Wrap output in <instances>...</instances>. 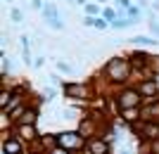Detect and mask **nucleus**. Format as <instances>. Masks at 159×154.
Instances as JSON below:
<instances>
[{
  "instance_id": "f257e3e1",
  "label": "nucleus",
  "mask_w": 159,
  "mask_h": 154,
  "mask_svg": "<svg viewBox=\"0 0 159 154\" xmlns=\"http://www.w3.org/2000/svg\"><path fill=\"white\" fill-rule=\"evenodd\" d=\"M102 74H105L107 81H109L112 86H116V90H119V88L128 86V78L133 76V64H131V59H126V57H112V59L105 64Z\"/></svg>"
},
{
  "instance_id": "f03ea898",
  "label": "nucleus",
  "mask_w": 159,
  "mask_h": 154,
  "mask_svg": "<svg viewBox=\"0 0 159 154\" xmlns=\"http://www.w3.org/2000/svg\"><path fill=\"white\" fill-rule=\"evenodd\" d=\"M114 100H116V109L119 112H126V109H135V107H143V95L135 86H124L114 93Z\"/></svg>"
},
{
  "instance_id": "7ed1b4c3",
  "label": "nucleus",
  "mask_w": 159,
  "mask_h": 154,
  "mask_svg": "<svg viewBox=\"0 0 159 154\" xmlns=\"http://www.w3.org/2000/svg\"><path fill=\"white\" fill-rule=\"evenodd\" d=\"M86 142L81 138L79 130H62V133H57V147L66 149V152L71 154H81V149H86Z\"/></svg>"
},
{
  "instance_id": "20e7f679",
  "label": "nucleus",
  "mask_w": 159,
  "mask_h": 154,
  "mask_svg": "<svg viewBox=\"0 0 159 154\" xmlns=\"http://www.w3.org/2000/svg\"><path fill=\"white\" fill-rule=\"evenodd\" d=\"M133 130H140V135H143L147 142L159 140V121H154V119H143L140 123L133 126Z\"/></svg>"
},
{
  "instance_id": "39448f33",
  "label": "nucleus",
  "mask_w": 159,
  "mask_h": 154,
  "mask_svg": "<svg viewBox=\"0 0 159 154\" xmlns=\"http://www.w3.org/2000/svg\"><path fill=\"white\" fill-rule=\"evenodd\" d=\"M62 93H64V97H71V100H88L90 97V86H86V83H64Z\"/></svg>"
},
{
  "instance_id": "423d86ee",
  "label": "nucleus",
  "mask_w": 159,
  "mask_h": 154,
  "mask_svg": "<svg viewBox=\"0 0 159 154\" xmlns=\"http://www.w3.org/2000/svg\"><path fill=\"white\" fill-rule=\"evenodd\" d=\"M12 130H14V135H17L21 142H29V145H36V142L40 140V135H38V130H36V126H21V123H17Z\"/></svg>"
},
{
  "instance_id": "0eeeda50",
  "label": "nucleus",
  "mask_w": 159,
  "mask_h": 154,
  "mask_svg": "<svg viewBox=\"0 0 159 154\" xmlns=\"http://www.w3.org/2000/svg\"><path fill=\"white\" fill-rule=\"evenodd\" d=\"M2 154H24V142L17 135L2 133Z\"/></svg>"
},
{
  "instance_id": "6e6552de",
  "label": "nucleus",
  "mask_w": 159,
  "mask_h": 154,
  "mask_svg": "<svg viewBox=\"0 0 159 154\" xmlns=\"http://www.w3.org/2000/svg\"><path fill=\"white\" fill-rule=\"evenodd\" d=\"M81 133V138L83 140H90V138H98V121L93 119V116H86V119L79 121V128H76Z\"/></svg>"
},
{
  "instance_id": "1a4fd4ad",
  "label": "nucleus",
  "mask_w": 159,
  "mask_h": 154,
  "mask_svg": "<svg viewBox=\"0 0 159 154\" xmlns=\"http://www.w3.org/2000/svg\"><path fill=\"white\" fill-rule=\"evenodd\" d=\"M86 152L88 154H109V140H105L102 135L90 138V140L86 142Z\"/></svg>"
},
{
  "instance_id": "9d476101",
  "label": "nucleus",
  "mask_w": 159,
  "mask_h": 154,
  "mask_svg": "<svg viewBox=\"0 0 159 154\" xmlns=\"http://www.w3.org/2000/svg\"><path fill=\"white\" fill-rule=\"evenodd\" d=\"M121 121L124 123H128V126H135V123H140V116H143V109L135 107V109H126V112H119Z\"/></svg>"
},
{
  "instance_id": "9b49d317",
  "label": "nucleus",
  "mask_w": 159,
  "mask_h": 154,
  "mask_svg": "<svg viewBox=\"0 0 159 154\" xmlns=\"http://www.w3.org/2000/svg\"><path fill=\"white\" fill-rule=\"evenodd\" d=\"M36 121H38V107H29L24 116L19 119V123L21 126H36Z\"/></svg>"
},
{
  "instance_id": "f8f14e48",
  "label": "nucleus",
  "mask_w": 159,
  "mask_h": 154,
  "mask_svg": "<svg viewBox=\"0 0 159 154\" xmlns=\"http://www.w3.org/2000/svg\"><path fill=\"white\" fill-rule=\"evenodd\" d=\"M43 17H45V21H55V19H62L60 12H57V5L55 2H48L45 10H43Z\"/></svg>"
},
{
  "instance_id": "ddd939ff",
  "label": "nucleus",
  "mask_w": 159,
  "mask_h": 154,
  "mask_svg": "<svg viewBox=\"0 0 159 154\" xmlns=\"http://www.w3.org/2000/svg\"><path fill=\"white\" fill-rule=\"evenodd\" d=\"M19 43H21V57L26 64H33L31 62V50H29V36H19Z\"/></svg>"
},
{
  "instance_id": "4468645a",
  "label": "nucleus",
  "mask_w": 159,
  "mask_h": 154,
  "mask_svg": "<svg viewBox=\"0 0 159 154\" xmlns=\"http://www.w3.org/2000/svg\"><path fill=\"white\" fill-rule=\"evenodd\" d=\"M131 43H135V45H157V40L152 36H133Z\"/></svg>"
},
{
  "instance_id": "2eb2a0df",
  "label": "nucleus",
  "mask_w": 159,
  "mask_h": 154,
  "mask_svg": "<svg viewBox=\"0 0 159 154\" xmlns=\"http://www.w3.org/2000/svg\"><path fill=\"white\" fill-rule=\"evenodd\" d=\"M131 24H135V21L126 19V17H116V19L112 21V29H126V26H131Z\"/></svg>"
},
{
  "instance_id": "dca6fc26",
  "label": "nucleus",
  "mask_w": 159,
  "mask_h": 154,
  "mask_svg": "<svg viewBox=\"0 0 159 154\" xmlns=\"http://www.w3.org/2000/svg\"><path fill=\"white\" fill-rule=\"evenodd\" d=\"M100 12H102V5H98V2H88L86 5V14L88 17H98Z\"/></svg>"
},
{
  "instance_id": "f3484780",
  "label": "nucleus",
  "mask_w": 159,
  "mask_h": 154,
  "mask_svg": "<svg viewBox=\"0 0 159 154\" xmlns=\"http://www.w3.org/2000/svg\"><path fill=\"white\" fill-rule=\"evenodd\" d=\"M102 17H105V19H107V21H109V24H112V21H114V19H116V17H119V14L114 12L112 7H102Z\"/></svg>"
},
{
  "instance_id": "a211bd4d",
  "label": "nucleus",
  "mask_w": 159,
  "mask_h": 154,
  "mask_svg": "<svg viewBox=\"0 0 159 154\" xmlns=\"http://www.w3.org/2000/svg\"><path fill=\"white\" fill-rule=\"evenodd\" d=\"M112 24L105 19V17H95V29H100V31H105V29H109Z\"/></svg>"
},
{
  "instance_id": "6ab92c4d",
  "label": "nucleus",
  "mask_w": 159,
  "mask_h": 154,
  "mask_svg": "<svg viewBox=\"0 0 159 154\" xmlns=\"http://www.w3.org/2000/svg\"><path fill=\"white\" fill-rule=\"evenodd\" d=\"M126 12H128V19L138 21V17H140V7H128Z\"/></svg>"
},
{
  "instance_id": "aec40b11",
  "label": "nucleus",
  "mask_w": 159,
  "mask_h": 154,
  "mask_svg": "<svg viewBox=\"0 0 159 154\" xmlns=\"http://www.w3.org/2000/svg\"><path fill=\"white\" fill-rule=\"evenodd\" d=\"M10 17H12V21H21V19H24V14H21V10H19V7H12Z\"/></svg>"
},
{
  "instance_id": "412c9836",
  "label": "nucleus",
  "mask_w": 159,
  "mask_h": 154,
  "mask_svg": "<svg viewBox=\"0 0 159 154\" xmlns=\"http://www.w3.org/2000/svg\"><path fill=\"white\" fill-rule=\"evenodd\" d=\"M57 69H60V71H62V74H71V71H74V69L71 67H69V64H66V62H57Z\"/></svg>"
},
{
  "instance_id": "4be33fe9",
  "label": "nucleus",
  "mask_w": 159,
  "mask_h": 154,
  "mask_svg": "<svg viewBox=\"0 0 159 154\" xmlns=\"http://www.w3.org/2000/svg\"><path fill=\"white\" fill-rule=\"evenodd\" d=\"M147 24H150V31H152L154 36H159V24H157V21H154V19H150Z\"/></svg>"
},
{
  "instance_id": "5701e85b",
  "label": "nucleus",
  "mask_w": 159,
  "mask_h": 154,
  "mask_svg": "<svg viewBox=\"0 0 159 154\" xmlns=\"http://www.w3.org/2000/svg\"><path fill=\"white\" fill-rule=\"evenodd\" d=\"M45 154H71V152H66V149H62V147H52V149H48Z\"/></svg>"
},
{
  "instance_id": "b1692460",
  "label": "nucleus",
  "mask_w": 159,
  "mask_h": 154,
  "mask_svg": "<svg viewBox=\"0 0 159 154\" xmlns=\"http://www.w3.org/2000/svg\"><path fill=\"white\" fill-rule=\"evenodd\" d=\"M116 5H119V7H124V10L133 7V5H131V0H116Z\"/></svg>"
},
{
  "instance_id": "393cba45",
  "label": "nucleus",
  "mask_w": 159,
  "mask_h": 154,
  "mask_svg": "<svg viewBox=\"0 0 159 154\" xmlns=\"http://www.w3.org/2000/svg\"><path fill=\"white\" fill-rule=\"evenodd\" d=\"M83 24H86V26H95V17H83Z\"/></svg>"
},
{
  "instance_id": "a878e982",
  "label": "nucleus",
  "mask_w": 159,
  "mask_h": 154,
  "mask_svg": "<svg viewBox=\"0 0 159 154\" xmlns=\"http://www.w3.org/2000/svg\"><path fill=\"white\" fill-rule=\"evenodd\" d=\"M150 149H152V154H159V140L150 142Z\"/></svg>"
},
{
  "instance_id": "bb28decb",
  "label": "nucleus",
  "mask_w": 159,
  "mask_h": 154,
  "mask_svg": "<svg viewBox=\"0 0 159 154\" xmlns=\"http://www.w3.org/2000/svg\"><path fill=\"white\" fill-rule=\"evenodd\" d=\"M33 67H36V69H40V67H43V57H38V59H33Z\"/></svg>"
},
{
  "instance_id": "cd10ccee",
  "label": "nucleus",
  "mask_w": 159,
  "mask_h": 154,
  "mask_svg": "<svg viewBox=\"0 0 159 154\" xmlns=\"http://www.w3.org/2000/svg\"><path fill=\"white\" fill-rule=\"evenodd\" d=\"M138 5H140V7H145V5H147V0H138Z\"/></svg>"
},
{
  "instance_id": "c85d7f7f",
  "label": "nucleus",
  "mask_w": 159,
  "mask_h": 154,
  "mask_svg": "<svg viewBox=\"0 0 159 154\" xmlns=\"http://www.w3.org/2000/svg\"><path fill=\"white\" fill-rule=\"evenodd\" d=\"M105 2H109V0H98V5H102V7H105Z\"/></svg>"
},
{
  "instance_id": "c756f323",
  "label": "nucleus",
  "mask_w": 159,
  "mask_h": 154,
  "mask_svg": "<svg viewBox=\"0 0 159 154\" xmlns=\"http://www.w3.org/2000/svg\"><path fill=\"white\" fill-rule=\"evenodd\" d=\"M76 5H86V0H76Z\"/></svg>"
},
{
  "instance_id": "7c9ffc66",
  "label": "nucleus",
  "mask_w": 159,
  "mask_h": 154,
  "mask_svg": "<svg viewBox=\"0 0 159 154\" xmlns=\"http://www.w3.org/2000/svg\"><path fill=\"white\" fill-rule=\"evenodd\" d=\"M5 2H12V0H5Z\"/></svg>"
}]
</instances>
